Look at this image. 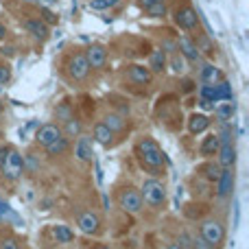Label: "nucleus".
I'll return each mask as SVG.
<instances>
[{
    "label": "nucleus",
    "mask_w": 249,
    "mask_h": 249,
    "mask_svg": "<svg viewBox=\"0 0 249 249\" xmlns=\"http://www.w3.org/2000/svg\"><path fill=\"white\" fill-rule=\"evenodd\" d=\"M146 68L153 74H162L164 70H166V53H164L162 48H155L149 57V66H146Z\"/></svg>",
    "instance_id": "aec40b11"
},
{
    "label": "nucleus",
    "mask_w": 249,
    "mask_h": 249,
    "mask_svg": "<svg viewBox=\"0 0 249 249\" xmlns=\"http://www.w3.org/2000/svg\"><path fill=\"white\" fill-rule=\"evenodd\" d=\"M22 26L26 29V33H31V37H35L37 42H44L51 35V26L42 20V18H26L22 22Z\"/></svg>",
    "instance_id": "f8f14e48"
},
{
    "label": "nucleus",
    "mask_w": 249,
    "mask_h": 249,
    "mask_svg": "<svg viewBox=\"0 0 249 249\" xmlns=\"http://www.w3.org/2000/svg\"><path fill=\"white\" fill-rule=\"evenodd\" d=\"M175 51L179 53V55L184 57L188 64H199V61H201V53H199V48H197V44H195V39L188 37V35H181V37L177 39Z\"/></svg>",
    "instance_id": "0eeeda50"
},
{
    "label": "nucleus",
    "mask_w": 249,
    "mask_h": 249,
    "mask_svg": "<svg viewBox=\"0 0 249 249\" xmlns=\"http://www.w3.org/2000/svg\"><path fill=\"white\" fill-rule=\"evenodd\" d=\"M234 181H236V177H234V168H221L219 179L214 181L216 184V197L219 199L230 197L232 190H234Z\"/></svg>",
    "instance_id": "ddd939ff"
},
{
    "label": "nucleus",
    "mask_w": 249,
    "mask_h": 249,
    "mask_svg": "<svg viewBox=\"0 0 249 249\" xmlns=\"http://www.w3.org/2000/svg\"><path fill=\"white\" fill-rule=\"evenodd\" d=\"M86 59L90 70H103L107 66V51L101 44H92V46L86 48Z\"/></svg>",
    "instance_id": "9d476101"
},
{
    "label": "nucleus",
    "mask_w": 249,
    "mask_h": 249,
    "mask_svg": "<svg viewBox=\"0 0 249 249\" xmlns=\"http://www.w3.org/2000/svg\"><path fill=\"white\" fill-rule=\"evenodd\" d=\"M59 136H64L61 133V127L55 123H46V124H39L37 131H35V142H37L39 146H44L46 149L51 142H55Z\"/></svg>",
    "instance_id": "1a4fd4ad"
},
{
    "label": "nucleus",
    "mask_w": 249,
    "mask_h": 249,
    "mask_svg": "<svg viewBox=\"0 0 249 249\" xmlns=\"http://www.w3.org/2000/svg\"><path fill=\"white\" fill-rule=\"evenodd\" d=\"M199 99L208 101V103H219V99H216V88L201 83V88H199Z\"/></svg>",
    "instance_id": "c756f323"
},
{
    "label": "nucleus",
    "mask_w": 249,
    "mask_h": 249,
    "mask_svg": "<svg viewBox=\"0 0 249 249\" xmlns=\"http://www.w3.org/2000/svg\"><path fill=\"white\" fill-rule=\"evenodd\" d=\"M155 2H160V0H140V7L146 9V7H151V4H155Z\"/></svg>",
    "instance_id": "a19ab883"
},
{
    "label": "nucleus",
    "mask_w": 249,
    "mask_h": 249,
    "mask_svg": "<svg viewBox=\"0 0 249 249\" xmlns=\"http://www.w3.org/2000/svg\"><path fill=\"white\" fill-rule=\"evenodd\" d=\"M140 197L146 206L151 208H162L166 201V186L160 179H146L140 188Z\"/></svg>",
    "instance_id": "f03ea898"
},
{
    "label": "nucleus",
    "mask_w": 249,
    "mask_h": 249,
    "mask_svg": "<svg viewBox=\"0 0 249 249\" xmlns=\"http://www.w3.org/2000/svg\"><path fill=\"white\" fill-rule=\"evenodd\" d=\"M210 118L206 116V114H193V116L188 118V131L193 133V136H199V133H206L208 129H210Z\"/></svg>",
    "instance_id": "a211bd4d"
},
{
    "label": "nucleus",
    "mask_w": 249,
    "mask_h": 249,
    "mask_svg": "<svg viewBox=\"0 0 249 249\" xmlns=\"http://www.w3.org/2000/svg\"><path fill=\"white\" fill-rule=\"evenodd\" d=\"M199 173H201L208 181H212V184H214V181L219 179V175H221V164L219 162H206V164H201V166H199Z\"/></svg>",
    "instance_id": "393cba45"
},
{
    "label": "nucleus",
    "mask_w": 249,
    "mask_h": 249,
    "mask_svg": "<svg viewBox=\"0 0 249 249\" xmlns=\"http://www.w3.org/2000/svg\"><path fill=\"white\" fill-rule=\"evenodd\" d=\"M0 221H2V216H0Z\"/></svg>",
    "instance_id": "8fccbe9b"
},
{
    "label": "nucleus",
    "mask_w": 249,
    "mask_h": 249,
    "mask_svg": "<svg viewBox=\"0 0 249 249\" xmlns=\"http://www.w3.org/2000/svg\"><path fill=\"white\" fill-rule=\"evenodd\" d=\"M9 212H11V206H9L7 201H2V199H0V216H7Z\"/></svg>",
    "instance_id": "c9c22d12"
},
{
    "label": "nucleus",
    "mask_w": 249,
    "mask_h": 249,
    "mask_svg": "<svg viewBox=\"0 0 249 249\" xmlns=\"http://www.w3.org/2000/svg\"><path fill=\"white\" fill-rule=\"evenodd\" d=\"M2 109H4V105H2V103H0V114H2Z\"/></svg>",
    "instance_id": "c03bdc74"
},
{
    "label": "nucleus",
    "mask_w": 249,
    "mask_h": 249,
    "mask_svg": "<svg viewBox=\"0 0 249 249\" xmlns=\"http://www.w3.org/2000/svg\"><path fill=\"white\" fill-rule=\"evenodd\" d=\"M37 2L42 4V7H53V4H57L59 0H37Z\"/></svg>",
    "instance_id": "ea45409f"
},
{
    "label": "nucleus",
    "mask_w": 249,
    "mask_h": 249,
    "mask_svg": "<svg viewBox=\"0 0 249 249\" xmlns=\"http://www.w3.org/2000/svg\"><path fill=\"white\" fill-rule=\"evenodd\" d=\"M0 173H2L4 179L9 181H18L22 177V173H24V158L20 155V151L18 149H9L7 158H4V164L0 166Z\"/></svg>",
    "instance_id": "7ed1b4c3"
},
{
    "label": "nucleus",
    "mask_w": 249,
    "mask_h": 249,
    "mask_svg": "<svg viewBox=\"0 0 249 249\" xmlns=\"http://www.w3.org/2000/svg\"><path fill=\"white\" fill-rule=\"evenodd\" d=\"M11 81V68L7 64H0V86H7Z\"/></svg>",
    "instance_id": "72a5a7b5"
},
{
    "label": "nucleus",
    "mask_w": 249,
    "mask_h": 249,
    "mask_svg": "<svg viewBox=\"0 0 249 249\" xmlns=\"http://www.w3.org/2000/svg\"><path fill=\"white\" fill-rule=\"evenodd\" d=\"M51 236L55 238V243H59V245H68V243L74 241V232L68 228V225H53Z\"/></svg>",
    "instance_id": "4be33fe9"
},
{
    "label": "nucleus",
    "mask_w": 249,
    "mask_h": 249,
    "mask_svg": "<svg viewBox=\"0 0 249 249\" xmlns=\"http://www.w3.org/2000/svg\"><path fill=\"white\" fill-rule=\"evenodd\" d=\"M55 114H57V121L66 123V121H68V118H72V107H70V103H68V101H64V103H59V105H57Z\"/></svg>",
    "instance_id": "2f4dec72"
},
{
    "label": "nucleus",
    "mask_w": 249,
    "mask_h": 249,
    "mask_svg": "<svg viewBox=\"0 0 249 249\" xmlns=\"http://www.w3.org/2000/svg\"><path fill=\"white\" fill-rule=\"evenodd\" d=\"M199 236H201L206 243H210L212 247H219V245H223V241H225V228L221 221L206 219V221H201V225H199Z\"/></svg>",
    "instance_id": "20e7f679"
},
{
    "label": "nucleus",
    "mask_w": 249,
    "mask_h": 249,
    "mask_svg": "<svg viewBox=\"0 0 249 249\" xmlns=\"http://www.w3.org/2000/svg\"><path fill=\"white\" fill-rule=\"evenodd\" d=\"M123 0H88V9L92 11H109L116 4H121Z\"/></svg>",
    "instance_id": "bb28decb"
},
{
    "label": "nucleus",
    "mask_w": 249,
    "mask_h": 249,
    "mask_svg": "<svg viewBox=\"0 0 249 249\" xmlns=\"http://www.w3.org/2000/svg\"><path fill=\"white\" fill-rule=\"evenodd\" d=\"M114 136H116V133H114L105 123H96L94 129H92V140L99 142L101 146H112Z\"/></svg>",
    "instance_id": "f3484780"
},
{
    "label": "nucleus",
    "mask_w": 249,
    "mask_h": 249,
    "mask_svg": "<svg viewBox=\"0 0 249 249\" xmlns=\"http://www.w3.org/2000/svg\"><path fill=\"white\" fill-rule=\"evenodd\" d=\"M0 249H20L16 238H4L2 243H0Z\"/></svg>",
    "instance_id": "f704fd0d"
},
{
    "label": "nucleus",
    "mask_w": 249,
    "mask_h": 249,
    "mask_svg": "<svg viewBox=\"0 0 249 249\" xmlns=\"http://www.w3.org/2000/svg\"><path fill=\"white\" fill-rule=\"evenodd\" d=\"M184 249H193V247H184Z\"/></svg>",
    "instance_id": "de8ad7c7"
},
{
    "label": "nucleus",
    "mask_w": 249,
    "mask_h": 249,
    "mask_svg": "<svg viewBox=\"0 0 249 249\" xmlns=\"http://www.w3.org/2000/svg\"><path fill=\"white\" fill-rule=\"evenodd\" d=\"M136 155H138L142 166L149 168V171L155 173V175H158L160 168L164 166V153L153 138H142V140L136 144Z\"/></svg>",
    "instance_id": "f257e3e1"
},
{
    "label": "nucleus",
    "mask_w": 249,
    "mask_h": 249,
    "mask_svg": "<svg viewBox=\"0 0 249 249\" xmlns=\"http://www.w3.org/2000/svg\"><path fill=\"white\" fill-rule=\"evenodd\" d=\"M68 74H70V79H74V81H83V79H88V74H90V66H88L86 53H74V55L70 57L68 59Z\"/></svg>",
    "instance_id": "6e6552de"
},
{
    "label": "nucleus",
    "mask_w": 249,
    "mask_h": 249,
    "mask_svg": "<svg viewBox=\"0 0 249 249\" xmlns=\"http://www.w3.org/2000/svg\"><path fill=\"white\" fill-rule=\"evenodd\" d=\"M0 53H2V55H7V57H13V55H16V46H2V48H0Z\"/></svg>",
    "instance_id": "e433bc0d"
},
{
    "label": "nucleus",
    "mask_w": 249,
    "mask_h": 249,
    "mask_svg": "<svg viewBox=\"0 0 249 249\" xmlns=\"http://www.w3.org/2000/svg\"><path fill=\"white\" fill-rule=\"evenodd\" d=\"M39 18H42V20L46 22L48 26H51V24H57V22H59V16H57V13H53L51 7H39Z\"/></svg>",
    "instance_id": "473e14b6"
},
{
    "label": "nucleus",
    "mask_w": 249,
    "mask_h": 249,
    "mask_svg": "<svg viewBox=\"0 0 249 249\" xmlns=\"http://www.w3.org/2000/svg\"><path fill=\"white\" fill-rule=\"evenodd\" d=\"M9 149H11V146H0V166H2V164H4V158H7Z\"/></svg>",
    "instance_id": "58836bf2"
},
{
    "label": "nucleus",
    "mask_w": 249,
    "mask_h": 249,
    "mask_svg": "<svg viewBox=\"0 0 249 249\" xmlns=\"http://www.w3.org/2000/svg\"><path fill=\"white\" fill-rule=\"evenodd\" d=\"M173 22L175 26H179L181 31H195L199 26V13L193 7L184 4V7H177L173 11Z\"/></svg>",
    "instance_id": "423d86ee"
},
{
    "label": "nucleus",
    "mask_w": 249,
    "mask_h": 249,
    "mask_svg": "<svg viewBox=\"0 0 249 249\" xmlns=\"http://www.w3.org/2000/svg\"><path fill=\"white\" fill-rule=\"evenodd\" d=\"M103 249H109V247H103Z\"/></svg>",
    "instance_id": "09e8293b"
},
{
    "label": "nucleus",
    "mask_w": 249,
    "mask_h": 249,
    "mask_svg": "<svg viewBox=\"0 0 249 249\" xmlns=\"http://www.w3.org/2000/svg\"><path fill=\"white\" fill-rule=\"evenodd\" d=\"M144 13H146L149 18H166V13H168L166 0H160V2H155V4H151V7H146Z\"/></svg>",
    "instance_id": "c85d7f7f"
},
{
    "label": "nucleus",
    "mask_w": 249,
    "mask_h": 249,
    "mask_svg": "<svg viewBox=\"0 0 249 249\" xmlns=\"http://www.w3.org/2000/svg\"><path fill=\"white\" fill-rule=\"evenodd\" d=\"M61 133H64L66 138H77V136H81L83 133V124H81V121H79V118H68V121L64 123V127H61Z\"/></svg>",
    "instance_id": "5701e85b"
},
{
    "label": "nucleus",
    "mask_w": 249,
    "mask_h": 249,
    "mask_svg": "<svg viewBox=\"0 0 249 249\" xmlns=\"http://www.w3.org/2000/svg\"><path fill=\"white\" fill-rule=\"evenodd\" d=\"M74 155H77L79 162H92L94 158V151H92V136H77V142H74Z\"/></svg>",
    "instance_id": "2eb2a0df"
},
{
    "label": "nucleus",
    "mask_w": 249,
    "mask_h": 249,
    "mask_svg": "<svg viewBox=\"0 0 249 249\" xmlns=\"http://www.w3.org/2000/svg\"><path fill=\"white\" fill-rule=\"evenodd\" d=\"M70 146V140L66 136H59L55 142H51V144L46 146V153L51 155V158H57V155H64L66 151H68Z\"/></svg>",
    "instance_id": "b1692460"
},
{
    "label": "nucleus",
    "mask_w": 249,
    "mask_h": 249,
    "mask_svg": "<svg viewBox=\"0 0 249 249\" xmlns=\"http://www.w3.org/2000/svg\"><path fill=\"white\" fill-rule=\"evenodd\" d=\"M103 123L107 124L109 129H112L114 133H121L124 127H127V123H124V118L123 116H118V114H107V116L103 118Z\"/></svg>",
    "instance_id": "cd10ccee"
},
{
    "label": "nucleus",
    "mask_w": 249,
    "mask_h": 249,
    "mask_svg": "<svg viewBox=\"0 0 249 249\" xmlns=\"http://www.w3.org/2000/svg\"><path fill=\"white\" fill-rule=\"evenodd\" d=\"M77 225L83 234H88V236H96V234L101 232V216L92 210L81 212L79 219H77Z\"/></svg>",
    "instance_id": "9b49d317"
},
{
    "label": "nucleus",
    "mask_w": 249,
    "mask_h": 249,
    "mask_svg": "<svg viewBox=\"0 0 249 249\" xmlns=\"http://www.w3.org/2000/svg\"><path fill=\"white\" fill-rule=\"evenodd\" d=\"M214 114H216V121L225 124L234 118V114H236V105H234V101H221V105L214 107Z\"/></svg>",
    "instance_id": "412c9836"
},
{
    "label": "nucleus",
    "mask_w": 249,
    "mask_h": 249,
    "mask_svg": "<svg viewBox=\"0 0 249 249\" xmlns=\"http://www.w3.org/2000/svg\"><path fill=\"white\" fill-rule=\"evenodd\" d=\"M195 44H197L199 53H203V55H212V53H214V44L210 42V37H208V35H199Z\"/></svg>",
    "instance_id": "7c9ffc66"
},
{
    "label": "nucleus",
    "mask_w": 249,
    "mask_h": 249,
    "mask_svg": "<svg viewBox=\"0 0 249 249\" xmlns=\"http://www.w3.org/2000/svg\"><path fill=\"white\" fill-rule=\"evenodd\" d=\"M118 206H121L123 212L127 214H138L144 208V201L140 197V190L136 188H123L121 195H118Z\"/></svg>",
    "instance_id": "39448f33"
},
{
    "label": "nucleus",
    "mask_w": 249,
    "mask_h": 249,
    "mask_svg": "<svg viewBox=\"0 0 249 249\" xmlns=\"http://www.w3.org/2000/svg\"><path fill=\"white\" fill-rule=\"evenodd\" d=\"M186 64H188V61H186L177 51L171 53V57H166V66H168V68H171L175 74H181V72H184V70H186Z\"/></svg>",
    "instance_id": "a878e982"
},
{
    "label": "nucleus",
    "mask_w": 249,
    "mask_h": 249,
    "mask_svg": "<svg viewBox=\"0 0 249 249\" xmlns=\"http://www.w3.org/2000/svg\"><path fill=\"white\" fill-rule=\"evenodd\" d=\"M2 88H4V86H0V92H2Z\"/></svg>",
    "instance_id": "49530a36"
},
{
    "label": "nucleus",
    "mask_w": 249,
    "mask_h": 249,
    "mask_svg": "<svg viewBox=\"0 0 249 249\" xmlns=\"http://www.w3.org/2000/svg\"><path fill=\"white\" fill-rule=\"evenodd\" d=\"M221 79H223V72H221V68H216L214 64H203L201 68H199V81L206 83V86H214Z\"/></svg>",
    "instance_id": "dca6fc26"
},
{
    "label": "nucleus",
    "mask_w": 249,
    "mask_h": 249,
    "mask_svg": "<svg viewBox=\"0 0 249 249\" xmlns=\"http://www.w3.org/2000/svg\"><path fill=\"white\" fill-rule=\"evenodd\" d=\"M151 79H153V72L146 66L133 64L127 68V81H131L133 86H149Z\"/></svg>",
    "instance_id": "4468645a"
},
{
    "label": "nucleus",
    "mask_w": 249,
    "mask_h": 249,
    "mask_svg": "<svg viewBox=\"0 0 249 249\" xmlns=\"http://www.w3.org/2000/svg\"><path fill=\"white\" fill-rule=\"evenodd\" d=\"M24 2H37V0H24Z\"/></svg>",
    "instance_id": "a18cd8bd"
},
{
    "label": "nucleus",
    "mask_w": 249,
    "mask_h": 249,
    "mask_svg": "<svg viewBox=\"0 0 249 249\" xmlns=\"http://www.w3.org/2000/svg\"><path fill=\"white\" fill-rule=\"evenodd\" d=\"M238 216H241V206L234 203V228H238Z\"/></svg>",
    "instance_id": "4c0bfd02"
},
{
    "label": "nucleus",
    "mask_w": 249,
    "mask_h": 249,
    "mask_svg": "<svg viewBox=\"0 0 249 249\" xmlns=\"http://www.w3.org/2000/svg\"><path fill=\"white\" fill-rule=\"evenodd\" d=\"M4 37H7V26H4L2 22H0V42H2Z\"/></svg>",
    "instance_id": "79ce46f5"
},
{
    "label": "nucleus",
    "mask_w": 249,
    "mask_h": 249,
    "mask_svg": "<svg viewBox=\"0 0 249 249\" xmlns=\"http://www.w3.org/2000/svg\"><path fill=\"white\" fill-rule=\"evenodd\" d=\"M166 249H184V247H181V245H179V243H171V245H168Z\"/></svg>",
    "instance_id": "37998d69"
},
{
    "label": "nucleus",
    "mask_w": 249,
    "mask_h": 249,
    "mask_svg": "<svg viewBox=\"0 0 249 249\" xmlns=\"http://www.w3.org/2000/svg\"><path fill=\"white\" fill-rule=\"evenodd\" d=\"M219 133H208L206 138L201 140V144H199V153L203 155V158H212V155H216V151H219Z\"/></svg>",
    "instance_id": "6ab92c4d"
}]
</instances>
